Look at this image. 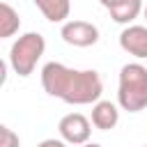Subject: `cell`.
Wrapping results in <instances>:
<instances>
[{"label":"cell","instance_id":"cell-1","mask_svg":"<svg viewBox=\"0 0 147 147\" xmlns=\"http://www.w3.org/2000/svg\"><path fill=\"white\" fill-rule=\"evenodd\" d=\"M41 87L69 106L96 103L103 94V80L94 69H71L62 62H46L41 69Z\"/></svg>","mask_w":147,"mask_h":147},{"label":"cell","instance_id":"cell-2","mask_svg":"<svg viewBox=\"0 0 147 147\" xmlns=\"http://www.w3.org/2000/svg\"><path fill=\"white\" fill-rule=\"evenodd\" d=\"M117 103L126 113H140L147 106V67L129 62L119 69Z\"/></svg>","mask_w":147,"mask_h":147},{"label":"cell","instance_id":"cell-3","mask_svg":"<svg viewBox=\"0 0 147 147\" xmlns=\"http://www.w3.org/2000/svg\"><path fill=\"white\" fill-rule=\"evenodd\" d=\"M44 51H46L44 37H41L39 32H25V34H21V37L11 44V48H9V67L14 69L16 76L28 78V76L34 71L37 62L41 60Z\"/></svg>","mask_w":147,"mask_h":147},{"label":"cell","instance_id":"cell-4","mask_svg":"<svg viewBox=\"0 0 147 147\" xmlns=\"http://www.w3.org/2000/svg\"><path fill=\"white\" fill-rule=\"evenodd\" d=\"M60 37L64 44L69 46H76V48H87V46H94L99 41V28L90 21H80V18H74V21H64L62 23V30H60Z\"/></svg>","mask_w":147,"mask_h":147},{"label":"cell","instance_id":"cell-5","mask_svg":"<svg viewBox=\"0 0 147 147\" xmlns=\"http://www.w3.org/2000/svg\"><path fill=\"white\" fill-rule=\"evenodd\" d=\"M57 131L67 145H85L92 136V119H87L80 113H69L60 119Z\"/></svg>","mask_w":147,"mask_h":147},{"label":"cell","instance_id":"cell-6","mask_svg":"<svg viewBox=\"0 0 147 147\" xmlns=\"http://www.w3.org/2000/svg\"><path fill=\"white\" fill-rule=\"evenodd\" d=\"M119 46L124 53L147 60V25H126L119 32Z\"/></svg>","mask_w":147,"mask_h":147},{"label":"cell","instance_id":"cell-7","mask_svg":"<svg viewBox=\"0 0 147 147\" xmlns=\"http://www.w3.org/2000/svg\"><path fill=\"white\" fill-rule=\"evenodd\" d=\"M117 122H119V110L113 101L99 99L96 103H92V124L99 131H110L117 126Z\"/></svg>","mask_w":147,"mask_h":147},{"label":"cell","instance_id":"cell-8","mask_svg":"<svg viewBox=\"0 0 147 147\" xmlns=\"http://www.w3.org/2000/svg\"><path fill=\"white\" fill-rule=\"evenodd\" d=\"M32 2L51 23H64L71 14V0H32Z\"/></svg>","mask_w":147,"mask_h":147},{"label":"cell","instance_id":"cell-9","mask_svg":"<svg viewBox=\"0 0 147 147\" xmlns=\"http://www.w3.org/2000/svg\"><path fill=\"white\" fill-rule=\"evenodd\" d=\"M142 9H145L142 0H122L119 5L110 7V9H108V14H110V18H113L115 23L129 25L131 21H136V18L142 14Z\"/></svg>","mask_w":147,"mask_h":147},{"label":"cell","instance_id":"cell-10","mask_svg":"<svg viewBox=\"0 0 147 147\" xmlns=\"http://www.w3.org/2000/svg\"><path fill=\"white\" fill-rule=\"evenodd\" d=\"M21 30V16L9 2H0V39H9Z\"/></svg>","mask_w":147,"mask_h":147},{"label":"cell","instance_id":"cell-11","mask_svg":"<svg viewBox=\"0 0 147 147\" xmlns=\"http://www.w3.org/2000/svg\"><path fill=\"white\" fill-rule=\"evenodd\" d=\"M0 147H21V138L18 133H14L9 126H0Z\"/></svg>","mask_w":147,"mask_h":147},{"label":"cell","instance_id":"cell-12","mask_svg":"<svg viewBox=\"0 0 147 147\" xmlns=\"http://www.w3.org/2000/svg\"><path fill=\"white\" fill-rule=\"evenodd\" d=\"M37 147H67V142H64L62 138H46V140H41Z\"/></svg>","mask_w":147,"mask_h":147},{"label":"cell","instance_id":"cell-13","mask_svg":"<svg viewBox=\"0 0 147 147\" xmlns=\"http://www.w3.org/2000/svg\"><path fill=\"white\" fill-rule=\"evenodd\" d=\"M99 2H101V5L106 7V9H110V7H115V5H119L122 0H99Z\"/></svg>","mask_w":147,"mask_h":147},{"label":"cell","instance_id":"cell-14","mask_svg":"<svg viewBox=\"0 0 147 147\" xmlns=\"http://www.w3.org/2000/svg\"><path fill=\"white\" fill-rule=\"evenodd\" d=\"M80 147H101L99 142H85V145H80Z\"/></svg>","mask_w":147,"mask_h":147},{"label":"cell","instance_id":"cell-15","mask_svg":"<svg viewBox=\"0 0 147 147\" xmlns=\"http://www.w3.org/2000/svg\"><path fill=\"white\" fill-rule=\"evenodd\" d=\"M142 14H145V18H147V5H145V9H142Z\"/></svg>","mask_w":147,"mask_h":147},{"label":"cell","instance_id":"cell-16","mask_svg":"<svg viewBox=\"0 0 147 147\" xmlns=\"http://www.w3.org/2000/svg\"><path fill=\"white\" fill-rule=\"evenodd\" d=\"M142 147H147V145H142Z\"/></svg>","mask_w":147,"mask_h":147}]
</instances>
